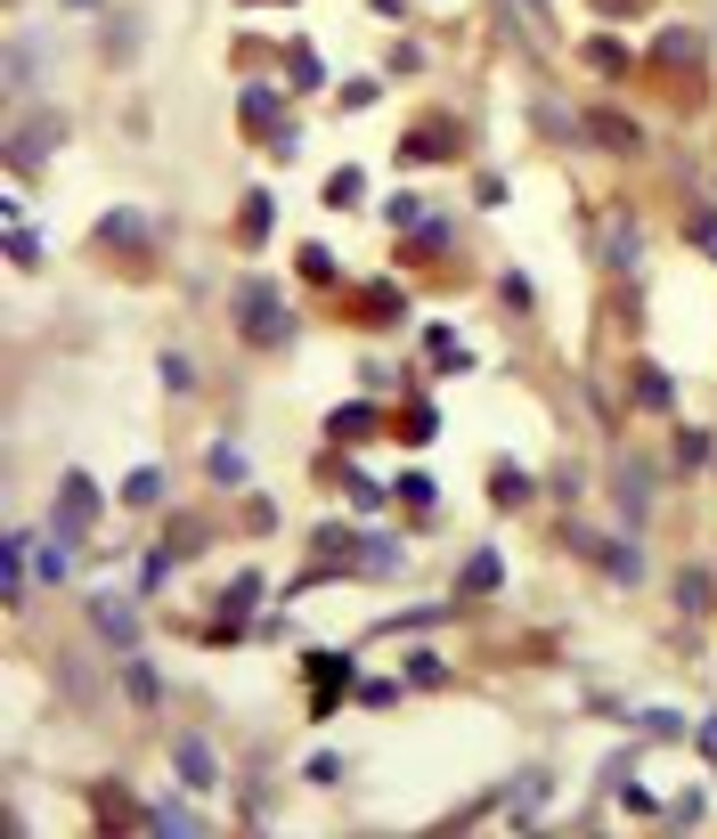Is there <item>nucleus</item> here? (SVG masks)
<instances>
[{
    "label": "nucleus",
    "mask_w": 717,
    "mask_h": 839,
    "mask_svg": "<svg viewBox=\"0 0 717 839\" xmlns=\"http://www.w3.org/2000/svg\"><path fill=\"white\" fill-rule=\"evenodd\" d=\"M122 693H131L139 709H156V701H163V685H156V668H139V660H131V668H122Z\"/></svg>",
    "instance_id": "9b49d317"
},
{
    "label": "nucleus",
    "mask_w": 717,
    "mask_h": 839,
    "mask_svg": "<svg viewBox=\"0 0 717 839\" xmlns=\"http://www.w3.org/2000/svg\"><path fill=\"white\" fill-rule=\"evenodd\" d=\"M74 9H98V0H74Z\"/></svg>",
    "instance_id": "4be33fe9"
},
{
    "label": "nucleus",
    "mask_w": 717,
    "mask_h": 839,
    "mask_svg": "<svg viewBox=\"0 0 717 839\" xmlns=\"http://www.w3.org/2000/svg\"><path fill=\"white\" fill-rule=\"evenodd\" d=\"M261 228H269V196H245V237L261 245Z\"/></svg>",
    "instance_id": "aec40b11"
},
{
    "label": "nucleus",
    "mask_w": 717,
    "mask_h": 839,
    "mask_svg": "<svg viewBox=\"0 0 717 839\" xmlns=\"http://www.w3.org/2000/svg\"><path fill=\"white\" fill-rule=\"evenodd\" d=\"M237 334H245V343H261V351L293 343V319H286L278 286H245V293H237Z\"/></svg>",
    "instance_id": "f257e3e1"
},
{
    "label": "nucleus",
    "mask_w": 717,
    "mask_h": 839,
    "mask_svg": "<svg viewBox=\"0 0 717 839\" xmlns=\"http://www.w3.org/2000/svg\"><path fill=\"white\" fill-rule=\"evenodd\" d=\"M375 432V408H334V440H367Z\"/></svg>",
    "instance_id": "2eb2a0df"
},
{
    "label": "nucleus",
    "mask_w": 717,
    "mask_h": 839,
    "mask_svg": "<svg viewBox=\"0 0 717 839\" xmlns=\"http://www.w3.org/2000/svg\"><path fill=\"white\" fill-rule=\"evenodd\" d=\"M677 595H685V612H709V579H702V571H685Z\"/></svg>",
    "instance_id": "f3484780"
},
{
    "label": "nucleus",
    "mask_w": 717,
    "mask_h": 839,
    "mask_svg": "<svg viewBox=\"0 0 717 839\" xmlns=\"http://www.w3.org/2000/svg\"><path fill=\"white\" fill-rule=\"evenodd\" d=\"M636 400H652V408H668V375H644V367H636Z\"/></svg>",
    "instance_id": "6ab92c4d"
},
{
    "label": "nucleus",
    "mask_w": 717,
    "mask_h": 839,
    "mask_svg": "<svg viewBox=\"0 0 717 839\" xmlns=\"http://www.w3.org/2000/svg\"><path fill=\"white\" fill-rule=\"evenodd\" d=\"M351 660H310V685H343ZM310 709H334V693H310Z\"/></svg>",
    "instance_id": "ddd939ff"
},
{
    "label": "nucleus",
    "mask_w": 717,
    "mask_h": 839,
    "mask_svg": "<svg viewBox=\"0 0 717 839\" xmlns=\"http://www.w3.org/2000/svg\"><path fill=\"white\" fill-rule=\"evenodd\" d=\"M245 131H278V90H245Z\"/></svg>",
    "instance_id": "1a4fd4ad"
},
{
    "label": "nucleus",
    "mask_w": 717,
    "mask_h": 839,
    "mask_svg": "<svg viewBox=\"0 0 717 839\" xmlns=\"http://www.w3.org/2000/svg\"><path fill=\"white\" fill-rule=\"evenodd\" d=\"M147 831H204V824H196V807H156V815H147Z\"/></svg>",
    "instance_id": "dca6fc26"
},
{
    "label": "nucleus",
    "mask_w": 717,
    "mask_h": 839,
    "mask_svg": "<svg viewBox=\"0 0 717 839\" xmlns=\"http://www.w3.org/2000/svg\"><path fill=\"white\" fill-rule=\"evenodd\" d=\"M156 497H163V473L156 465H139L131 481H122V506H156Z\"/></svg>",
    "instance_id": "9d476101"
},
{
    "label": "nucleus",
    "mask_w": 717,
    "mask_h": 839,
    "mask_svg": "<svg viewBox=\"0 0 717 839\" xmlns=\"http://www.w3.org/2000/svg\"><path fill=\"white\" fill-rule=\"evenodd\" d=\"M139 228H147V213H131V204H122V213L98 220V237H107V245H139Z\"/></svg>",
    "instance_id": "6e6552de"
},
{
    "label": "nucleus",
    "mask_w": 717,
    "mask_h": 839,
    "mask_svg": "<svg viewBox=\"0 0 717 839\" xmlns=\"http://www.w3.org/2000/svg\"><path fill=\"white\" fill-rule=\"evenodd\" d=\"M661 57H668V66H693L702 50H693V33H668V41H661Z\"/></svg>",
    "instance_id": "a211bd4d"
},
{
    "label": "nucleus",
    "mask_w": 717,
    "mask_h": 839,
    "mask_svg": "<svg viewBox=\"0 0 717 839\" xmlns=\"http://www.w3.org/2000/svg\"><path fill=\"white\" fill-rule=\"evenodd\" d=\"M0 579H9V603L25 595V530H9V547H0Z\"/></svg>",
    "instance_id": "0eeeda50"
},
{
    "label": "nucleus",
    "mask_w": 717,
    "mask_h": 839,
    "mask_svg": "<svg viewBox=\"0 0 717 839\" xmlns=\"http://www.w3.org/2000/svg\"><path fill=\"white\" fill-rule=\"evenodd\" d=\"M611 490H620V521L636 530V521L652 514V473L636 465V456H620V473H611Z\"/></svg>",
    "instance_id": "20e7f679"
},
{
    "label": "nucleus",
    "mask_w": 717,
    "mask_h": 839,
    "mask_svg": "<svg viewBox=\"0 0 717 839\" xmlns=\"http://www.w3.org/2000/svg\"><path fill=\"white\" fill-rule=\"evenodd\" d=\"M490 490H497V506H522V497H531V473H522V465H497Z\"/></svg>",
    "instance_id": "f8f14e48"
},
{
    "label": "nucleus",
    "mask_w": 717,
    "mask_h": 839,
    "mask_svg": "<svg viewBox=\"0 0 717 839\" xmlns=\"http://www.w3.org/2000/svg\"><path fill=\"white\" fill-rule=\"evenodd\" d=\"M358 701H367V709H384V701H399V685H392V677H367V685H358Z\"/></svg>",
    "instance_id": "412c9836"
},
{
    "label": "nucleus",
    "mask_w": 717,
    "mask_h": 839,
    "mask_svg": "<svg viewBox=\"0 0 717 839\" xmlns=\"http://www.w3.org/2000/svg\"><path fill=\"white\" fill-rule=\"evenodd\" d=\"M98 521V490H90V473H66V490H57V538H82Z\"/></svg>",
    "instance_id": "f03ea898"
},
{
    "label": "nucleus",
    "mask_w": 717,
    "mask_h": 839,
    "mask_svg": "<svg viewBox=\"0 0 717 839\" xmlns=\"http://www.w3.org/2000/svg\"><path fill=\"white\" fill-rule=\"evenodd\" d=\"M98 636L131 653V644H139V612H131V603H115V595H98Z\"/></svg>",
    "instance_id": "39448f33"
},
{
    "label": "nucleus",
    "mask_w": 717,
    "mask_h": 839,
    "mask_svg": "<svg viewBox=\"0 0 717 839\" xmlns=\"http://www.w3.org/2000/svg\"><path fill=\"white\" fill-rule=\"evenodd\" d=\"M172 766H180V783H188V790H213V774H221L204 742H180V750H172Z\"/></svg>",
    "instance_id": "423d86ee"
},
{
    "label": "nucleus",
    "mask_w": 717,
    "mask_h": 839,
    "mask_svg": "<svg viewBox=\"0 0 717 839\" xmlns=\"http://www.w3.org/2000/svg\"><path fill=\"white\" fill-rule=\"evenodd\" d=\"M57 139H66V115H41V122H25V131L9 139V172H33V163L50 155Z\"/></svg>",
    "instance_id": "7ed1b4c3"
},
{
    "label": "nucleus",
    "mask_w": 717,
    "mask_h": 839,
    "mask_svg": "<svg viewBox=\"0 0 717 839\" xmlns=\"http://www.w3.org/2000/svg\"><path fill=\"white\" fill-rule=\"evenodd\" d=\"M163 391H196V359H180V351H163Z\"/></svg>",
    "instance_id": "4468645a"
}]
</instances>
